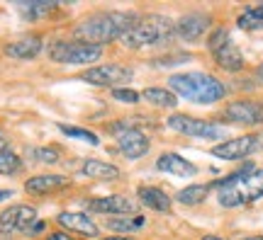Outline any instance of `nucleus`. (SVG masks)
I'll use <instances>...</instances> for the list:
<instances>
[{"label":"nucleus","mask_w":263,"mask_h":240,"mask_svg":"<svg viewBox=\"0 0 263 240\" xmlns=\"http://www.w3.org/2000/svg\"><path fill=\"white\" fill-rule=\"evenodd\" d=\"M134 25H137V17L132 12H107V15L88 17L85 22H81L76 27V37L85 44L100 47L105 41L122 39Z\"/></svg>","instance_id":"obj_1"},{"label":"nucleus","mask_w":263,"mask_h":240,"mask_svg":"<svg viewBox=\"0 0 263 240\" xmlns=\"http://www.w3.org/2000/svg\"><path fill=\"white\" fill-rule=\"evenodd\" d=\"M171 90L195 104H212L224 97V85L207 73H178L168 78Z\"/></svg>","instance_id":"obj_2"},{"label":"nucleus","mask_w":263,"mask_h":240,"mask_svg":"<svg viewBox=\"0 0 263 240\" xmlns=\"http://www.w3.org/2000/svg\"><path fill=\"white\" fill-rule=\"evenodd\" d=\"M219 204L222 206H241L263 197V170H254L251 175L234 172L219 182Z\"/></svg>","instance_id":"obj_3"},{"label":"nucleus","mask_w":263,"mask_h":240,"mask_svg":"<svg viewBox=\"0 0 263 240\" xmlns=\"http://www.w3.org/2000/svg\"><path fill=\"white\" fill-rule=\"evenodd\" d=\"M176 34V25L168 17H161V15H151V17L137 19V25L124 34V44L132 49H141V47H154V44H163Z\"/></svg>","instance_id":"obj_4"},{"label":"nucleus","mask_w":263,"mask_h":240,"mask_svg":"<svg viewBox=\"0 0 263 240\" xmlns=\"http://www.w3.org/2000/svg\"><path fill=\"white\" fill-rule=\"evenodd\" d=\"M103 49L85 44V41H57L49 49V58L57 63H93L95 58H100Z\"/></svg>","instance_id":"obj_5"},{"label":"nucleus","mask_w":263,"mask_h":240,"mask_svg":"<svg viewBox=\"0 0 263 240\" xmlns=\"http://www.w3.org/2000/svg\"><path fill=\"white\" fill-rule=\"evenodd\" d=\"M168 126L173 131H178V134H183V136H193V139H219V136H224L222 126L202 119H193V117H185V114L168 117Z\"/></svg>","instance_id":"obj_6"},{"label":"nucleus","mask_w":263,"mask_h":240,"mask_svg":"<svg viewBox=\"0 0 263 240\" xmlns=\"http://www.w3.org/2000/svg\"><path fill=\"white\" fill-rule=\"evenodd\" d=\"M37 221V211L27 204H15L0 213V233H27Z\"/></svg>","instance_id":"obj_7"},{"label":"nucleus","mask_w":263,"mask_h":240,"mask_svg":"<svg viewBox=\"0 0 263 240\" xmlns=\"http://www.w3.org/2000/svg\"><path fill=\"white\" fill-rule=\"evenodd\" d=\"M132 71L129 68H124V66H95V68H90V71H85L83 73V80L85 83H93V85H103V88H117V85L127 83V80H132Z\"/></svg>","instance_id":"obj_8"},{"label":"nucleus","mask_w":263,"mask_h":240,"mask_svg":"<svg viewBox=\"0 0 263 240\" xmlns=\"http://www.w3.org/2000/svg\"><path fill=\"white\" fill-rule=\"evenodd\" d=\"M117 146L129 160L146 156L149 150V139L141 134L139 129H129V126H117Z\"/></svg>","instance_id":"obj_9"},{"label":"nucleus","mask_w":263,"mask_h":240,"mask_svg":"<svg viewBox=\"0 0 263 240\" xmlns=\"http://www.w3.org/2000/svg\"><path fill=\"white\" fill-rule=\"evenodd\" d=\"M258 148V136H239V139L224 141L219 146L212 148V156L222 158V160H241V158L251 156Z\"/></svg>","instance_id":"obj_10"},{"label":"nucleus","mask_w":263,"mask_h":240,"mask_svg":"<svg viewBox=\"0 0 263 240\" xmlns=\"http://www.w3.org/2000/svg\"><path fill=\"white\" fill-rule=\"evenodd\" d=\"M224 117L229 121H236V124H261L263 121V104L258 102H249V100H241V102H232L229 107L224 110Z\"/></svg>","instance_id":"obj_11"},{"label":"nucleus","mask_w":263,"mask_h":240,"mask_svg":"<svg viewBox=\"0 0 263 240\" xmlns=\"http://www.w3.org/2000/svg\"><path fill=\"white\" fill-rule=\"evenodd\" d=\"M88 209L95 213H134L137 204L127 197H105V199H93L88 202Z\"/></svg>","instance_id":"obj_12"},{"label":"nucleus","mask_w":263,"mask_h":240,"mask_svg":"<svg viewBox=\"0 0 263 240\" xmlns=\"http://www.w3.org/2000/svg\"><path fill=\"white\" fill-rule=\"evenodd\" d=\"M156 167L161 172H168V175H176V177H190L197 172V167L190 160H185L183 156H178V153H163L156 160Z\"/></svg>","instance_id":"obj_13"},{"label":"nucleus","mask_w":263,"mask_h":240,"mask_svg":"<svg viewBox=\"0 0 263 240\" xmlns=\"http://www.w3.org/2000/svg\"><path fill=\"white\" fill-rule=\"evenodd\" d=\"M207 27H210V17H207V15H197L195 12V15L180 17L178 25H176V32H178L185 41H195V39H200L202 34H205Z\"/></svg>","instance_id":"obj_14"},{"label":"nucleus","mask_w":263,"mask_h":240,"mask_svg":"<svg viewBox=\"0 0 263 240\" xmlns=\"http://www.w3.org/2000/svg\"><path fill=\"white\" fill-rule=\"evenodd\" d=\"M59 223H61L64 228H68V231L88 235V238H95V235H98V226L93 223V219H90L88 213L64 211V213H59Z\"/></svg>","instance_id":"obj_15"},{"label":"nucleus","mask_w":263,"mask_h":240,"mask_svg":"<svg viewBox=\"0 0 263 240\" xmlns=\"http://www.w3.org/2000/svg\"><path fill=\"white\" fill-rule=\"evenodd\" d=\"M42 51V39L39 37H25L20 39V41H12L5 47V54L10 58H20V61H29V58H34V56Z\"/></svg>","instance_id":"obj_16"},{"label":"nucleus","mask_w":263,"mask_h":240,"mask_svg":"<svg viewBox=\"0 0 263 240\" xmlns=\"http://www.w3.org/2000/svg\"><path fill=\"white\" fill-rule=\"evenodd\" d=\"M215 61L219 68H224V71H229V73H234V71H239L241 66H244V58H241V51L229 41V44H224L222 49H217L215 51Z\"/></svg>","instance_id":"obj_17"},{"label":"nucleus","mask_w":263,"mask_h":240,"mask_svg":"<svg viewBox=\"0 0 263 240\" xmlns=\"http://www.w3.org/2000/svg\"><path fill=\"white\" fill-rule=\"evenodd\" d=\"M139 199L141 204H146L154 211H161V213L171 211V197L161 192L159 187H139Z\"/></svg>","instance_id":"obj_18"},{"label":"nucleus","mask_w":263,"mask_h":240,"mask_svg":"<svg viewBox=\"0 0 263 240\" xmlns=\"http://www.w3.org/2000/svg\"><path fill=\"white\" fill-rule=\"evenodd\" d=\"M64 185H66V180L61 175H37L25 182V189H27L29 194H49Z\"/></svg>","instance_id":"obj_19"},{"label":"nucleus","mask_w":263,"mask_h":240,"mask_svg":"<svg viewBox=\"0 0 263 240\" xmlns=\"http://www.w3.org/2000/svg\"><path fill=\"white\" fill-rule=\"evenodd\" d=\"M83 175L93 177V180H115L120 175V170L110 163H100V160H85L83 163Z\"/></svg>","instance_id":"obj_20"},{"label":"nucleus","mask_w":263,"mask_h":240,"mask_svg":"<svg viewBox=\"0 0 263 240\" xmlns=\"http://www.w3.org/2000/svg\"><path fill=\"white\" fill-rule=\"evenodd\" d=\"M57 8V3H42V0H34V3H17V10L22 12V17L34 22V19H42L47 12Z\"/></svg>","instance_id":"obj_21"},{"label":"nucleus","mask_w":263,"mask_h":240,"mask_svg":"<svg viewBox=\"0 0 263 240\" xmlns=\"http://www.w3.org/2000/svg\"><path fill=\"white\" fill-rule=\"evenodd\" d=\"M141 97L151 104H156V107H176L178 104V97L171 90H163V88H149V90L141 93Z\"/></svg>","instance_id":"obj_22"},{"label":"nucleus","mask_w":263,"mask_h":240,"mask_svg":"<svg viewBox=\"0 0 263 240\" xmlns=\"http://www.w3.org/2000/svg\"><path fill=\"white\" fill-rule=\"evenodd\" d=\"M207 194H210V187L207 185H193V187H185L178 192V202L185 204V206H195V204L205 202Z\"/></svg>","instance_id":"obj_23"},{"label":"nucleus","mask_w":263,"mask_h":240,"mask_svg":"<svg viewBox=\"0 0 263 240\" xmlns=\"http://www.w3.org/2000/svg\"><path fill=\"white\" fill-rule=\"evenodd\" d=\"M144 226V219L141 216H134V219H110L107 221V228L115 233H132V231H137V228H141Z\"/></svg>","instance_id":"obj_24"},{"label":"nucleus","mask_w":263,"mask_h":240,"mask_svg":"<svg viewBox=\"0 0 263 240\" xmlns=\"http://www.w3.org/2000/svg\"><path fill=\"white\" fill-rule=\"evenodd\" d=\"M20 167H22L20 156H15L12 150H0V175H15Z\"/></svg>","instance_id":"obj_25"},{"label":"nucleus","mask_w":263,"mask_h":240,"mask_svg":"<svg viewBox=\"0 0 263 240\" xmlns=\"http://www.w3.org/2000/svg\"><path fill=\"white\" fill-rule=\"evenodd\" d=\"M59 129L64 131L66 136H71V139H78V141H85V143H90V146H98V136H95L93 131L78 129V126H68V124H59Z\"/></svg>","instance_id":"obj_26"},{"label":"nucleus","mask_w":263,"mask_h":240,"mask_svg":"<svg viewBox=\"0 0 263 240\" xmlns=\"http://www.w3.org/2000/svg\"><path fill=\"white\" fill-rule=\"evenodd\" d=\"M239 27L241 29H261L263 27V15L258 12V10H249V12H244L241 17H239Z\"/></svg>","instance_id":"obj_27"},{"label":"nucleus","mask_w":263,"mask_h":240,"mask_svg":"<svg viewBox=\"0 0 263 240\" xmlns=\"http://www.w3.org/2000/svg\"><path fill=\"white\" fill-rule=\"evenodd\" d=\"M207 44H210V51L215 54L217 49H222V47H224V44H229V32H227L224 27L215 29V32L210 34V41H207Z\"/></svg>","instance_id":"obj_28"},{"label":"nucleus","mask_w":263,"mask_h":240,"mask_svg":"<svg viewBox=\"0 0 263 240\" xmlns=\"http://www.w3.org/2000/svg\"><path fill=\"white\" fill-rule=\"evenodd\" d=\"M112 97H115V100H120V102H127V104H134V102H139L141 95L134 93V90H122V88H115Z\"/></svg>","instance_id":"obj_29"},{"label":"nucleus","mask_w":263,"mask_h":240,"mask_svg":"<svg viewBox=\"0 0 263 240\" xmlns=\"http://www.w3.org/2000/svg\"><path fill=\"white\" fill-rule=\"evenodd\" d=\"M34 158H37L39 163H57L59 150L57 148H37V150H34Z\"/></svg>","instance_id":"obj_30"},{"label":"nucleus","mask_w":263,"mask_h":240,"mask_svg":"<svg viewBox=\"0 0 263 240\" xmlns=\"http://www.w3.org/2000/svg\"><path fill=\"white\" fill-rule=\"evenodd\" d=\"M47 240H71V235H66V233H54V235H49Z\"/></svg>","instance_id":"obj_31"},{"label":"nucleus","mask_w":263,"mask_h":240,"mask_svg":"<svg viewBox=\"0 0 263 240\" xmlns=\"http://www.w3.org/2000/svg\"><path fill=\"white\" fill-rule=\"evenodd\" d=\"M10 197H12L10 189H0V202H5V199H10Z\"/></svg>","instance_id":"obj_32"},{"label":"nucleus","mask_w":263,"mask_h":240,"mask_svg":"<svg viewBox=\"0 0 263 240\" xmlns=\"http://www.w3.org/2000/svg\"><path fill=\"white\" fill-rule=\"evenodd\" d=\"M0 150H8V139H5V134H0Z\"/></svg>","instance_id":"obj_33"},{"label":"nucleus","mask_w":263,"mask_h":240,"mask_svg":"<svg viewBox=\"0 0 263 240\" xmlns=\"http://www.w3.org/2000/svg\"><path fill=\"white\" fill-rule=\"evenodd\" d=\"M241 240H263V235H254V238H241Z\"/></svg>","instance_id":"obj_34"},{"label":"nucleus","mask_w":263,"mask_h":240,"mask_svg":"<svg viewBox=\"0 0 263 240\" xmlns=\"http://www.w3.org/2000/svg\"><path fill=\"white\" fill-rule=\"evenodd\" d=\"M202 240H222V238H215V235H205Z\"/></svg>","instance_id":"obj_35"},{"label":"nucleus","mask_w":263,"mask_h":240,"mask_svg":"<svg viewBox=\"0 0 263 240\" xmlns=\"http://www.w3.org/2000/svg\"><path fill=\"white\" fill-rule=\"evenodd\" d=\"M258 78H261V80H263V66H261V68H258Z\"/></svg>","instance_id":"obj_36"},{"label":"nucleus","mask_w":263,"mask_h":240,"mask_svg":"<svg viewBox=\"0 0 263 240\" xmlns=\"http://www.w3.org/2000/svg\"><path fill=\"white\" fill-rule=\"evenodd\" d=\"M105 240H127V238H105Z\"/></svg>","instance_id":"obj_37"}]
</instances>
